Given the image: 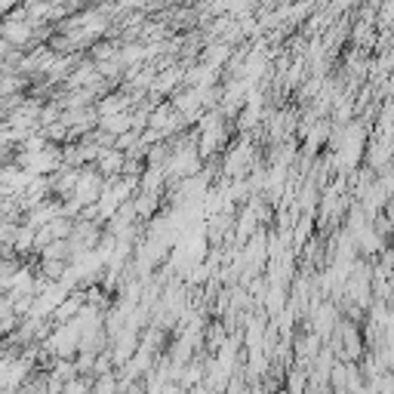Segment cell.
<instances>
[{"instance_id": "cell-1", "label": "cell", "mask_w": 394, "mask_h": 394, "mask_svg": "<svg viewBox=\"0 0 394 394\" xmlns=\"http://www.w3.org/2000/svg\"><path fill=\"white\" fill-rule=\"evenodd\" d=\"M114 391H117V382H114V376H108V373H102L96 388H90V394H114Z\"/></svg>"}]
</instances>
